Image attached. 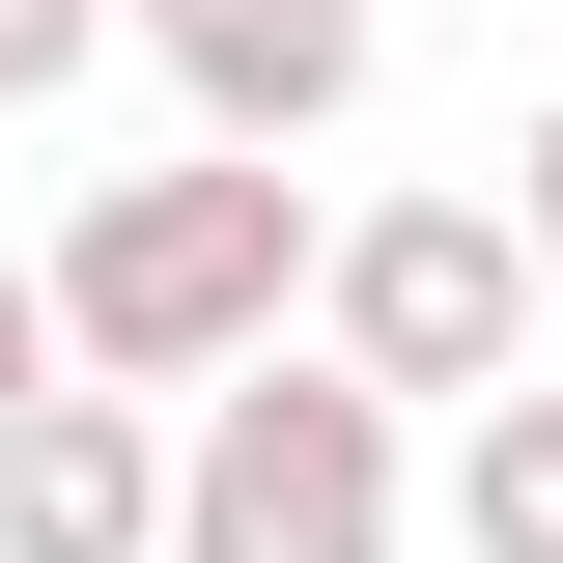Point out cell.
<instances>
[{
    "instance_id": "cell-7",
    "label": "cell",
    "mask_w": 563,
    "mask_h": 563,
    "mask_svg": "<svg viewBox=\"0 0 563 563\" xmlns=\"http://www.w3.org/2000/svg\"><path fill=\"white\" fill-rule=\"evenodd\" d=\"M85 57H113V0H0V113H57Z\"/></svg>"
},
{
    "instance_id": "cell-1",
    "label": "cell",
    "mask_w": 563,
    "mask_h": 563,
    "mask_svg": "<svg viewBox=\"0 0 563 563\" xmlns=\"http://www.w3.org/2000/svg\"><path fill=\"white\" fill-rule=\"evenodd\" d=\"M310 169L282 141H198V169H85L57 198V366L85 395H225V366H282V310H310Z\"/></svg>"
},
{
    "instance_id": "cell-5",
    "label": "cell",
    "mask_w": 563,
    "mask_h": 563,
    "mask_svg": "<svg viewBox=\"0 0 563 563\" xmlns=\"http://www.w3.org/2000/svg\"><path fill=\"white\" fill-rule=\"evenodd\" d=\"M113 29L198 85V141H339L366 113V0H113Z\"/></svg>"
},
{
    "instance_id": "cell-9",
    "label": "cell",
    "mask_w": 563,
    "mask_h": 563,
    "mask_svg": "<svg viewBox=\"0 0 563 563\" xmlns=\"http://www.w3.org/2000/svg\"><path fill=\"white\" fill-rule=\"evenodd\" d=\"M507 254H536V282H563V113H536V141H507Z\"/></svg>"
},
{
    "instance_id": "cell-2",
    "label": "cell",
    "mask_w": 563,
    "mask_h": 563,
    "mask_svg": "<svg viewBox=\"0 0 563 563\" xmlns=\"http://www.w3.org/2000/svg\"><path fill=\"white\" fill-rule=\"evenodd\" d=\"M422 536V451H395V395L366 366H225L198 422H169V563H395Z\"/></svg>"
},
{
    "instance_id": "cell-6",
    "label": "cell",
    "mask_w": 563,
    "mask_h": 563,
    "mask_svg": "<svg viewBox=\"0 0 563 563\" xmlns=\"http://www.w3.org/2000/svg\"><path fill=\"white\" fill-rule=\"evenodd\" d=\"M451 563H563V395H479V422H451Z\"/></svg>"
},
{
    "instance_id": "cell-4",
    "label": "cell",
    "mask_w": 563,
    "mask_h": 563,
    "mask_svg": "<svg viewBox=\"0 0 563 563\" xmlns=\"http://www.w3.org/2000/svg\"><path fill=\"white\" fill-rule=\"evenodd\" d=\"M0 563H169V395H29L0 422Z\"/></svg>"
},
{
    "instance_id": "cell-8",
    "label": "cell",
    "mask_w": 563,
    "mask_h": 563,
    "mask_svg": "<svg viewBox=\"0 0 563 563\" xmlns=\"http://www.w3.org/2000/svg\"><path fill=\"white\" fill-rule=\"evenodd\" d=\"M29 395H57V282L0 254V422H29Z\"/></svg>"
},
{
    "instance_id": "cell-3",
    "label": "cell",
    "mask_w": 563,
    "mask_h": 563,
    "mask_svg": "<svg viewBox=\"0 0 563 563\" xmlns=\"http://www.w3.org/2000/svg\"><path fill=\"white\" fill-rule=\"evenodd\" d=\"M310 366H366V395H536V254H507V198H366L339 254H310Z\"/></svg>"
}]
</instances>
